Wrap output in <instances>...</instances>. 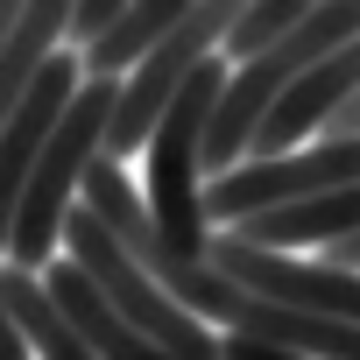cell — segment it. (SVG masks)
I'll list each match as a JSON object with an SVG mask.
<instances>
[{"label": "cell", "mask_w": 360, "mask_h": 360, "mask_svg": "<svg viewBox=\"0 0 360 360\" xmlns=\"http://www.w3.org/2000/svg\"><path fill=\"white\" fill-rule=\"evenodd\" d=\"M353 36H360V0H311V15H304L283 43H269V50L248 57V64H226V85H219L212 120H205V184H219L226 169L248 162V141L262 134V120L276 113V99H283L318 57H332V50L353 43Z\"/></svg>", "instance_id": "1"}, {"label": "cell", "mask_w": 360, "mask_h": 360, "mask_svg": "<svg viewBox=\"0 0 360 360\" xmlns=\"http://www.w3.org/2000/svg\"><path fill=\"white\" fill-rule=\"evenodd\" d=\"M113 99L120 85L106 78H78L71 106L57 113L36 169H29V184H22V205H15V233H8V269L22 276H43L64 248V219L78 205V176L99 162V141H106V120H113Z\"/></svg>", "instance_id": "2"}, {"label": "cell", "mask_w": 360, "mask_h": 360, "mask_svg": "<svg viewBox=\"0 0 360 360\" xmlns=\"http://www.w3.org/2000/svg\"><path fill=\"white\" fill-rule=\"evenodd\" d=\"M219 85H226V64L205 57L184 78V92L169 99V113L155 120L148 148H141L148 155V198H141V212H148V226H155L162 248L191 255V262L212 240V219H205V120H212Z\"/></svg>", "instance_id": "3"}, {"label": "cell", "mask_w": 360, "mask_h": 360, "mask_svg": "<svg viewBox=\"0 0 360 360\" xmlns=\"http://www.w3.org/2000/svg\"><path fill=\"white\" fill-rule=\"evenodd\" d=\"M64 262L99 290V304L127 325V332H141L148 346H162L169 360H219V339H212V325H198L191 311H176L134 262H127V248L85 212V205H71V219H64Z\"/></svg>", "instance_id": "4"}, {"label": "cell", "mask_w": 360, "mask_h": 360, "mask_svg": "<svg viewBox=\"0 0 360 360\" xmlns=\"http://www.w3.org/2000/svg\"><path fill=\"white\" fill-rule=\"evenodd\" d=\"M240 15V0H191L184 8V22H176L127 78H120V99H113V120H106V141H99V162H113V169H127L134 162V148H148V134H155V120L169 113V99L184 92V78L205 64V57H219V36H226V22Z\"/></svg>", "instance_id": "5"}, {"label": "cell", "mask_w": 360, "mask_h": 360, "mask_svg": "<svg viewBox=\"0 0 360 360\" xmlns=\"http://www.w3.org/2000/svg\"><path fill=\"white\" fill-rule=\"evenodd\" d=\"M353 184H360V134H339V141H311V148L276 155V162L226 169L219 184H205V219L212 226H240L255 212H283V205H304V198H325V191H353Z\"/></svg>", "instance_id": "6"}, {"label": "cell", "mask_w": 360, "mask_h": 360, "mask_svg": "<svg viewBox=\"0 0 360 360\" xmlns=\"http://www.w3.org/2000/svg\"><path fill=\"white\" fill-rule=\"evenodd\" d=\"M205 269H219L226 283H240L248 297H269L283 311H304V318H332V325H353L360 332V276L346 269H325V262H304V255H269V248H248L233 233L212 226Z\"/></svg>", "instance_id": "7"}, {"label": "cell", "mask_w": 360, "mask_h": 360, "mask_svg": "<svg viewBox=\"0 0 360 360\" xmlns=\"http://www.w3.org/2000/svg\"><path fill=\"white\" fill-rule=\"evenodd\" d=\"M353 99H360V36L339 43L332 57H318V64H311V71L276 99V113H269L262 134L248 141V162H276V155L311 148V134H325Z\"/></svg>", "instance_id": "8"}, {"label": "cell", "mask_w": 360, "mask_h": 360, "mask_svg": "<svg viewBox=\"0 0 360 360\" xmlns=\"http://www.w3.org/2000/svg\"><path fill=\"white\" fill-rule=\"evenodd\" d=\"M78 78H85V71H78V50H57V57L43 64V78L29 85V99L15 106V120L0 127V255H8V233H15L22 184H29V169H36V155H43V141H50L57 113L71 106Z\"/></svg>", "instance_id": "9"}, {"label": "cell", "mask_w": 360, "mask_h": 360, "mask_svg": "<svg viewBox=\"0 0 360 360\" xmlns=\"http://www.w3.org/2000/svg\"><path fill=\"white\" fill-rule=\"evenodd\" d=\"M248 248H269V255H297V248H332L346 233H360V184L353 191H325V198H304V205H283V212H255L240 226H219Z\"/></svg>", "instance_id": "10"}, {"label": "cell", "mask_w": 360, "mask_h": 360, "mask_svg": "<svg viewBox=\"0 0 360 360\" xmlns=\"http://www.w3.org/2000/svg\"><path fill=\"white\" fill-rule=\"evenodd\" d=\"M43 297L57 304V318H64V325H71V332H78V339L99 353V360H169L162 346H148L141 332H127V325H120V318L99 304V290H92V283H85V276H78L64 255L43 269Z\"/></svg>", "instance_id": "11"}, {"label": "cell", "mask_w": 360, "mask_h": 360, "mask_svg": "<svg viewBox=\"0 0 360 360\" xmlns=\"http://www.w3.org/2000/svg\"><path fill=\"white\" fill-rule=\"evenodd\" d=\"M64 8H71V0H22L15 36L0 43V127L15 120V106L29 99V85L43 78V64L64 50Z\"/></svg>", "instance_id": "12"}, {"label": "cell", "mask_w": 360, "mask_h": 360, "mask_svg": "<svg viewBox=\"0 0 360 360\" xmlns=\"http://www.w3.org/2000/svg\"><path fill=\"white\" fill-rule=\"evenodd\" d=\"M184 8H191V0H127V15H120V22H113V29L78 57V71L120 85V78H127V71H134V64H141V57H148L176 22H184Z\"/></svg>", "instance_id": "13"}, {"label": "cell", "mask_w": 360, "mask_h": 360, "mask_svg": "<svg viewBox=\"0 0 360 360\" xmlns=\"http://www.w3.org/2000/svg\"><path fill=\"white\" fill-rule=\"evenodd\" d=\"M0 297H8V318H15V332H22L29 360H99V353H92V346L57 318V304L43 297V276L0 269Z\"/></svg>", "instance_id": "14"}, {"label": "cell", "mask_w": 360, "mask_h": 360, "mask_svg": "<svg viewBox=\"0 0 360 360\" xmlns=\"http://www.w3.org/2000/svg\"><path fill=\"white\" fill-rule=\"evenodd\" d=\"M304 15H311V0H240V15H233L226 36H219V64H248V57H262V50L283 43Z\"/></svg>", "instance_id": "15"}, {"label": "cell", "mask_w": 360, "mask_h": 360, "mask_svg": "<svg viewBox=\"0 0 360 360\" xmlns=\"http://www.w3.org/2000/svg\"><path fill=\"white\" fill-rule=\"evenodd\" d=\"M120 15H127V0H71V8H64V43L92 50V43H99Z\"/></svg>", "instance_id": "16"}, {"label": "cell", "mask_w": 360, "mask_h": 360, "mask_svg": "<svg viewBox=\"0 0 360 360\" xmlns=\"http://www.w3.org/2000/svg\"><path fill=\"white\" fill-rule=\"evenodd\" d=\"M219 360H304L290 346H255V339H219Z\"/></svg>", "instance_id": "17"}, {"label": "cell", "mask_w": 360, "mask_h": 360, "mask_svg": "<svg viewBox=\"0 0 360 360\" xmlns=\"http://www.w3.org/2000/svg\"><path fill=\"white\" fill-rule=\"evenodd\" d=\"M318 262H325V269H346V276H360V233H346V240L318 248Z\"/></svg>", "instance_id": "18"}, {"label": "cell", "mask_w": 360, "mask_h": 360, "mask_svg": "<svg viewBox=\"0 0 360 360\" xmlns=\"http://www.w3.org/2000/svg\"><path fill=\"white\" fill-rule=\"evenodd\" d=\"M0 360H29V346H22V332L8 318V297H0Z\"/></svg>", "instance_id": "19"}, {"label": "cell", "mask_w": 360, "mask_h": 360, "mask_svg": "<svg viewBox=\"0 0 360 360\" xmlns=\"http://www.w3.org/2000/svg\"><path fill=\"white\" fill-rule=\"evenodd\" d=\"M15 22H22V0H0V43L15 36Z\"/></svg>", "instance_id": "20"}]
</instances>
